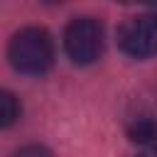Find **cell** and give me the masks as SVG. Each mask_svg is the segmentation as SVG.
Returning a JSON list of instances; mask_svg holds the SVG:
<instances>
[{
	"mask_svg": "<svg viewBox=\"0 0 157 157\" xmlns=\"http://www.w3.org/2000/svg\"><path fill=\"white\" fill-rule=\"evenodd\" d=\"M64 49L74 64H91L103 52V29L93 17H76L66 25Z\"/></svg>",
	"mask_w": 157,
	"mask_h": 157,
	"instance_id": "obj_2",
	"label": "cell"
},
{
	"mask_svg": "<svg viewBox=\"0 0 157 157\" xmlns=\"http://www.w3.org/2000/svg\"><path fill=\"white\" fill-rule=\"evenodd\" d=\"M130 140L132 142H155L157 140V120L152 118H137L130 125Z\"/></svg>",
	"mask_w": 157,
	"mask_h": 157,
	"instance_id": "obj_4",
	"label": "cell"
},
{
	"mask_svg": "<svg viewBox=\"0 0 157 157\" xmlns=\"http://www.w3.org/2000/svg\"><path fill=\"white\" fill-rule=\"evenodd\" d=\"M15 157H52V152L47 147H42V145H27V147L17 150Z\"/></svg>",
	"mask_w": 157,
	"mask_h": 157,
	"instance_id": "obj_6",
	"label": "cell"
},
{
	"mask_svg": "<svg viewBox=\"0 0 157 157\" xmlns=\"http://www.w3.org/2000/svg\"><path fill=\"white\" fill-rule=\"evenodd\" d=\"M7 59L15 71L39 76L54 61V42L47 29L42 27H25L15 32L7 44Z\"/></svg>",
	"mask_w": 157,
	"mask_h": 157,
	"instance_id": "obj_1",
	"label": "cell"
},
{
	"mask_svg": "<svg viewBox=\"0 0 157 157\" xmlns=\"http://www.w3.org/2000/svg\"><path fill=\"white\" fill-rule=\"evenodd\" d=\"M20 115V103L10 91H0V128H7L17 120Z\"/></svg>",
	"mask_w": 157,
	"mask_h": 157,
	"instance_id": "obj_5",
	"label": "cell"
},
{
	"mask_svg": "<svg viewBox=\"0 0 157 157\" xmlns=\"http://www.w3.org/2000/svg\"><path fill=\"white\" fill-rule=\"evenodd\" d=\"M118 44L125 54L135 59H147L157 54V17L152 15L128 17L118 29Z\"/></svg>",
	"mask_w": 157,
	"mask_h": 157,
	"instance_id": "obj_3",
	"label": "cell"
}]
</instances>
